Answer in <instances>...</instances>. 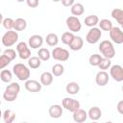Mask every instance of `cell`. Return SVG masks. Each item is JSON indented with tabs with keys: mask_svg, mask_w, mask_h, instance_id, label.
Instances as JSON below:
<instances>
[{
	"mask_svg": "<svg viewBox=\"0 0 123 123\" xmlns=\"http://www.w3.org/2000/svg\"><path fill=\"white\" fill-rule=\"evenodd\" d=\"M27 5L30 7V8H37L39 4V1L38 0H25Z\"/></svg>",
	"mask_w": 123,
	"mask_h": 123,
	"instance_id": "74e56055",
	"label": "cell"
},
{
	"mask_svg": "<svg viewBox=\"0 0 123 123\" xmlns=\"http://www.w3.org/2000/svg\"><path fill=\"white\" fill-rule=\"evenodd\" d=\"M27 27V22L25 19L23 18H16L14 20V24H13V29L14 31H23L25 30Z\"/></svg>",
	"mask_w": 123,
	"mask_h": 123,
	"instance_id": "d4e9b609",
	"label": "cell"
},
{
	"mask_svg": "<svg viewBox=\"0 0 123 123\" xmlns=\"http://www.w3.org/2000/svg\"><path fill=\"white\" fill-rule=\"evenodd\" d=\"M2 116L5 123H12L15 119V112L12 110H6Z\"/></svg>",
	"mask_w": 123,
	"mask_h": 123,
	"instance_id": "603a6c76",
	"label": "cell"
},
{
	"mask_svg": "<svg viewBox=\"0 0 123 123\" xmlns=\"http://www.w3.org/2000/svg\"><path fill=\"white\" fill-rule=\"evenodd\" d=\"M63 72H64V67L62 64L56 63L52 66V72L51 73L53 74V76H61L63 74Z\"/></svg>",
	"mask_w": 123,
	"mask_h": 123,
	"instance_id": "4dcf8cb0",
	"label": "cell"
},
{
	"mask_svg": "<svg viewBox=\"0 0 123 123\" xmlns=\"http://www.w3.org/2000/svg\"><path fill=\"white\" fill-rule=\"evenodd\" d=\"M12 71L20 81H27L30 77V69L23 63H15L12 67Z\"/></svg>",
	"mask_w": 123,
	"mask_h": 123,
	"instance_id": "3957f363",
	"label": "cell"
},
{
	"mask_svg": "<svg viewBox=\"0 0 123 123\" xmlns=\"http://www.w3.org/2000/svg\"><path fill=\"white\" fill-rule=\"evenodd\" d=\"M61 1H62V4L64 7H71L74 4L75 0H61Z\"/></svg>",
	"mask_w": 123,
	"mask_h": 123,
	"instance_id": "f35d334b",
	"label": "cell"
},
{
	"mask_svg": "<svg viewBox=\"0 0 123 123\" xmlns=\"http://www.w3.org/2000/svg\"><path fill=\"white\" fill-rule=\"evenodd\" d=\"M37 57L41 60V61H48L51 57V53L48 49L46 48H40L37 52Z\"/></svg>",
	"mask_w": 123,
	"mask_h": 123,
	"instance_id": "f1b7e54d",
	"label": "cell"
},
{
	"mask_svg": "<svg viewBox=\"0 0 123 123\" xmlns=\"http://www.w3.org/2000/svg\"><path fill=\"white\" fill-rule=\"evenodd\" d=\"M110 75L116 82H122L123 81V68H122V66L119 64H114V65L111 66Z\"/></svg>",
	"mask_w": 123,
	"mask_h": 123,
	"instance_id": "30bf717a",
	"label": "cell"
},
{
	"mask_svg": "<svg viewBox=\"0 0 123 123\" xmlns=\"http://www.w3.org/2000/svg\"><path fill=\"white\" fill-rule=\"evenodd\" d=\"M0 105H1V101H0Z\"/></svg>",
	"mask_w": 123,
	"mask_h": 123,
	"instance_id": "bcb514c9",
	"label": "cell"
},
{
	"mask_svg": "<svg viewBox=\"0 0 123 123\" xmlns=\"http://www.w3.org/2000/svg\"><path fill=\"white\" fill-rule=\"evenodd\" d=\"M70 11L74 16H78V15H82L85 12V8H84L83 4H81V3H74L71 6Z\"/></svg>",
	"mask_w": 123,
	"mask_h": 123,
	"instance_id": "ffe728a7",
	"label": "cell"
},
{
	"mask_svg": "<svg viewBox=\"0 0 123 123\" xmlns=\"http://www.w3.org/2000/svg\"><path fill=\"white\" fill-rule=\"evenodd\" d=\"M51 57L54 60L60 61V62H65L69 59V52L62 47H55L51 53Z\"/></svg>",
	"mask_w": 123,
	"mask_h": 123,
	"instance_id": "8992f818",
	"label": "cell"
},
{
	"mask_svg": "<svg viewBox=\"0 0 123 123\" xmlns=\"http://www.w3.org/2000/svg\"><path fill=\"white\" fill-rule=\"evenodd\" d=\"M83 45H84V40L81 37L79 36H74L72 40L70 41V43L68 44L69 48L73 51H78V50H81L83 48Z\"/></svg>",
	"mask_w": 123,
	"mask_h": 123,
	"instance_id": "9a60e30c",
	"label": "cell"
},
{
	"mask_svg": "<svg viewBox=\"0 0 123 123\" xmlns=\"http://www.w3.org/2000/svg\"><path fill=\"white\" fill-rule=\"evenodd\" d=\"M99 18L97 15L95 14H91V15H87L85 18V25L87 27H95L98 24Z\"/></svg>",
	"mask_w": 123,
	"mask_h": 123,
	"instance_id": "7402d4cb",
	"label": "cell"
},
{
	"mask_svg": "<svg viewBox=\"0 0 123 123\" xmlns=\"http://www.w3.org/2000/svg\"><path fill=\"white\" fill-rule=\"evenodd\" d=\"M16 51H17L18 56L21 60H28L31 57V51L29 49V46L24 41H21L17 44Z\"/></svg>",
	"mask_w": 123,
	"mask_h": 123,
	"instance_id": "ba28073f",
	"label": "cell"
},
{
	"mask_svg": "<svg viewBox=\"0 0 123 123\" xmlns=\"http://www.w3.org/2000/svg\"><path fill=\"white\" fill-rule=\"evenodd\" d=\"M117 111L120 114H123V101H119L117 104Z\"/></svg>",
	"mask_w": 123,
	"mask_h": 123,
	"instance_id": "ab89813d",
	"label": "cell"
},
{
	"mask_svg": "<svg viewBox=\"0 0 123 123\" xmlns=\"http://www.w3.org/2000/svg\"><path fill=\"white\" fill-rule=\"evenodd\" d=\"M2 24H3V27L7 30H12L13 29V24H14V20L11 17H7L5 19H3L2 21Z\"/></svg>",
	"mask_w": 123,
	"mask_h": 123,
	"instance_id": "e575fe53",
	"label": "cell"
},
{
	"mask_svg": "<svg viewBox=\"0 0 123 123\" xmlns=\"http://www.w3.org/2000/svg\"><path fill=\"white\" fill-rule=\"evenodd\" d=\"M73 37H74V35H73L72 32H65V33H63L62 36V43L68 45L70 43V41L72 40Z\"/></svg>",
	"mask_w": 123,
	"mask_h": 123,
	"instance_id": "836d02e7",
	"label": "cell"
},
{
	"mask_svg": "<svg viewBox=\"0 0 123 123\" xmlns=\"http://www.w3.org/2000/svg\"><path fill=\"white\" fill-rule=\"evenodd\" d=\"M40 64H41V60L38 57H30L28 59V65L33 69L38 68Z\"/></svg>",
	"mask_w": 123,
	"mask_h": 123,
	"instance_id": "83f0119b",
	"label": "cell"
},
{
	"mask_svg": "<svg viewBox=\"0 0 123 123\" xmlns=\"http://www.w3.org/2000/svg\"><path fill=\"white\" fill-rule=\"evenodd\" d=\"M17 39H18V34L16 33V31L8 30V32H6L2 37V43L4 46L10 47L12 46L17 41Z\"/></svg>",
	"mask_w": 123,
	"mask_h": 123,
	"instance_id": "277c9868",
	"label": "cell"
},
{
	"mask_svg": "<svg viewBox=\"0 0 123 123\" xmlns=\"http://www.w3.org/2000/svg\"><path fill=\"white\" fill-rule=\"evenodd\" d=\"M62 111H62V106H60V105H58V104L52 105V106L49 108V111H48L49 115H50L52 118H55V119L60 118V117L62 115Z\"/></svg>",
	"mask_w": 123,
	"mask_h": 123,
	"instance_id": "e0dca14e",
	"label": "cell"
},
{
	"mask_svg": "<svg viewBox=\"0 0 123 123\" xmlns=\"http://www.w3.org/2000/svg\"><path fill=\"white\" fill-rule=\"evenodd\" d=\"M11 60L7 57V56H5L4 54L3 55H1L0 56V69H3L4 67H6L7 65H9L10 63H11Z\"/></svg>",
	"mask_w": 123,
	"mask_h": 123,
	"instance_id": "d590c367",
	"label": "cell"
},
{
	"mask_svg": "<svg viewBox=\"0 0 123 123\" xmlns=\"http://www.w3.org/2000/svg\"><path fill=\"white\" fill-rule=\"evenodd\" d=\"M109 80H110V77L108 75V73L105 71V70H102V71H99L96 76H95V82L98 86H106L108 83H109Z\"/></svg>",
	"mask_w": 123,
	"mask_h": 123,
	"instance_id": "5bb4252c",
	"label": "cell"
},
{
	"mask_svg": "<svg viewBox=\"0 0 123 123\" xmlns=\"http://www.w3.org/2000/svg\"><path fill=\"white\" fill-rule=\"evenodd\" d=\"M62 105V108H64L65 110H67L71 112L75 111L76 110H78L80 108V102L73 98H69V97L63 98Z\"/></svg>",
	"mask_w": 123,
	"mask_h": 123,
	"instance_id": "9c48e42d",
	"label": "cell"
},
{
	"mask_svg": "<svg viewBox=\"0 0 123 123\" xmlns=\"http://www.w3.org/2000/svg\"><path fill=\"white\" fill-rule=\"evenodd\" d=\"M41 84L36 80H27L25 82V88L30 92H38L41 89Z\"/></svg>",
	"mask_w": 123,
	"mask_h": 123,
	"instance_id": "4fadbf2b",
	"label": "cell"
},
{
	"mask_svg": "<svg viewBox=\"0 0 123 123\" xmlns=\"http://www.w3.org/2000/svg\"><path fill=\"white\" fill-rule=\"evenodd\" d=\"M111 17L115 19L120 25H123V12L121 9H113L111 11Z\"/></svg>",
	"mask_w": 123,
	"mask_h": 123,
	"instance_id": "cb8c5ba5",
	"label": "cell"
},
{
	"mask_svg": "<svg viewBox=\"0 0 123 123\" xmlns=\"http://www.w3.org/2000/svg\"><path fill=\"white\" fill-rule=\"evenodd\" d=\"M43 43V37L40 35H33L29 37L28 46L32 49H38Z\"/></svg>",
	"mask_w": 123,
	"mask_h": 123,
	"instance_id": "7c38bea8",
	"label": "cell"
},
{
	"mask_svg": "<svg viewBox=\"0 0 123 123\" xmlns=\"http://www.w3.org/2000/svg\"><path fill=\"white\" fill-rule=\"evenodd\" d=\"M0 53H1V48H0Z\"/></svg>",
	"mask_w": 123,
	"mask_h": 123,
	"instance_id": "f6af8a7d",
	"label": "cell"
},
{
	"mask_svg": "<svg viewBox=\"0 0 123 123\" xmlns=\"http://www.w3.org/2000/svg\"><path fill=\"white\" fill-rule=\"evenodd\" d=\"M87 116L91 120L96 121V120L100 119V117L102 116V111H101L100 108H98V107H92V108L89 109V111L87 112Z\"/></svg>",
	"mask_w": 123,
	"mask_h": 123,
	"instance_id": "ac0fdd59",
	"label": "cell"
},
{
	"mask_svg": "<svg viewBox=\"0 0 123 123\" xmlns=\"http://www.w3.org/2000/svg\"><path fill=\"white\" fill-rule=\"evenodd\" d=\"M111 59H108V58H102L98 66L100 69L102 70H106L108 68L111 67Z\"/></svg>",
	"mask_w": 123,
	"mask_h": 123,
	"instance_id": "1f68e13d",
	"label": "cell"
},
{
	"mask_svg": "<svg viewBox=\"0 0 123 123\" xmlns=\"http://www.w3.org/2000/svg\"><path fill=\"white\" fill-rule=\"evenodd\" d=\"M109 32H110V37L114 43L121 44L123 42V34L119 27H112Z\"/></svg>",
	"mask_w": 123,
	"mask_h": 123,
	"instance_id": "8fae6325",
	"label": "cell"
},
{
	"mask_svg": "<svg viewBox=\"0 0 123 123\" xmlns=\"http://www.w3.org/2000/svg\"><path fill=\"white\" fill-rule=\"evenodd\" d=\"M87 118V113L85 110H82V109H78L76 110L75 111H73V120L75 122H78V123H82V122H85Z\"/></svg>",
	"mask_w": 123,
	"mask_h": 123,
	"instance_id": "2e32d148",
	"label": "cell"
},
{
	"mask_svg": "<svg viewBox=\"0 0 123 123\" xmlns=\"http://www.w3.org/2000/svg\"><path fill=\"white\" fill-rule=\"evenodd\" d=\"M12 72L8 69H3L0 73V79L2 82L4 83H10L12 81Z\"/></svg>",
	"mask_w": 123,
	"mask_h": 123,
	"instance_id": "f546056e",
	"label": "cell"
},
{
	"mask_svg": "<svg viewBox=\"0 0 123 123\" xmlns=\"http://www.w3.org/2000/svg\"><path fill=\"white\" fill-rule=\"evenodd\" d=\"M4 55L7 56L11 61H12V60H14V59L16 58V53H15V51H14L13 49H11V48L6 49V50L4 51Z\"/></svg>",
	"mask_w": 123,
	"mask_h": 123,
	"instance_id": "8d00e7d4",
	"label": "cell"
},
{
	"mask_svg": "<svg viewBox=\"0 0 123 123\" xmlns=\"http://www.w3.org/2000/svg\"><path fill=\"white\" fill-rule=\"evenodd\" d=\"M45 40H46V43L49 46H56L58 44V42H59V37H58V36L56 34L50 33V34H48L46 36Z\"/></svg>",
	"mask_w": 123,
	"mask_h": 123,
	"instance_id": "484cf974",
	"label": "cell"
},
{
	"mask_svg": "<svg viewBox=\"0 0 123 123\" xmlns=\"http://www.w3.org/2000/svg\"><path fill=\"white\" fill-rule=\"evenodd\" d=\"M17 2H19V3H21V2H23V1H25V0H16Z\"/></svg>",
	"mask_w": 123,
	"mask_h": 123,
	"instance_id": "7bdbcfd3",
	"label": "cell"
},
{
	"mask_svg": "<svg viewBox=\"0 0 123 123\" xmlns=\"http://www.w3.org/2000/svg\"><path fill=\"white\" fill-rule=\"evenodd\" d=\"M65 90L67 93L71 94V95H74V94H77L80 90V86L79 85L76 83V82H70L66 85L65 86Z\"/></svg>",
	"mask_w": 123,
	"mask_h": 123,
	"instance_id": "44dd1931",
	"label": "cell"
},
{
	"mask_svg": "<svg viewBox=\"0 0 123 123\" xmlns=\"http://www.w3.org/2000/svg\"><path fill=\"white\" fill-rule=\"evenodd\" d=\"M53 82V74L51 72L45 71L40 75V84L43 86H50Z\"/></svg>",
	"mask_w": 123,
	"mask_h": 123,
	"instance_id": "d6986e66",
	"label": "cell"
},
{
	"mask_svg": "<svg viewBox=\"0 0 123 123\" xmlns=\"http://www.w3.org/2000/svg\"><path fill=\"white\" fill-rule=\"evenodd\" d=\"M101 36H102V32L100 28L91 27V29L88 31V33L86 36V40L90 44H95L99 41Z\"/></svg>",
	"mask_w": 123,
	"mask_h": 123,
	"instance_id": "5b68a950",
	"label": "cell"
},
{
	"mask_svg": "<svg viewBox=\"0 0 123 123\" xmlns=\"http://www.w3.org/2000/svg\"><path fill=\"white\" fill-rule=\"evenodd\" d=\"M52 1H53V2H60L61 0H52Z\"/></svg>",
	"mask_w": 123,
	"mask_h": 123,
	"instance_id": "ee69618b",
	"label": "cell"
},
{
	"mask_svg": "<svg viewBox=\"0 0 123 123\" xmlns=\"http://www.w3.org/2000/svg\"><path fill=\"white\" fill-rule=\"evenodd\" d=\"M2 21H3V15H2V13L0 12V24L2 23Z\"/></svg>",
	"mask_w": 123,
	"mask_h": 123,
	"instance_id": "60d3db41",
	"label": "cell"
},
{
	"mask_svg": "<svg viewBox=\"0 0 123 123\" xmlns=\"http://www.w3.org/2000/svg\"><path fill=\"white\" fill-rule=\"evenodd\" d=\"M101 59H102V57H101L99 54H92V55L89 57V60H88L89 64L92 65V66H98V64H99V62H100V61H101Z\"/></svg>",
	"mask_w": 123,
	"mask_h": 123,
	"instance_id": "d6a6232c",
	"label": "cell"
},
{
	"mask_svg": "<svg viewBox=\"0 0 123 123\" xmlns=\"http://www.w3.org/2000/svg\"><path fill=\"white\" fill-rule=\"evenodd\" d=\"M20 91V86L17 83H11L7 86L4 93L3 98L7 102H12L17 98V95Z\"/></svg>",
	"mask_w": 123,
	"mask_h": 123,
	"instance_id": "6da1fadb",
	"label": "cell"
},
{
	"mask_svg": "<svg viewBox=\"0 0 123 123\" xmlns=\"http://www.w3.org/2000/svg\"><path fill=\"white\" fill-rule=\"evenodd\" d=\"M2 115H3V113H2V111H1V110H0V119H1V117H2Z\"/></svg>",
	"mask_w": 123,
	"mask_h": 123,
	"instance_id": "b9f144b4",
	"label": "cell"
},
{
	"mask_svg": "<svg viewBox=\"0 0 123 123\" xmlns=\"http://www.w3.org/2000/svg\"><path fill=\"white\" fill-rule=\"evenodd\" d=\"M98 24H99V27L101 30L103 31H110L111 28H112V23L111 20L107 19V18H104V19H101L100 21H98Z\"/></svg>",
	"mask_w": 123,
	"mask_h": 123,
	"instance_id": "4316f807",
	"label": "cell"
},
{
	"mask_svg": "<svg viewBox=\"0 0 123 123\" xmlns=\"http://www.w3.org/2000/svg\"><path fill=\"white\" fill-rule=\"evenodd\" d=\"M99 51L104 56V58L112 59L115 55V50L113 44L110 40H103L99 44Z\"/></svg>",
	"mask_w": 123,
	"mask_h": 123,
	"instance_id": "7a4b0ae2",
	"label": "cell"
},
{
	"mask_svg": "<svg viewBox=\"0 0 123 123\" xmlns=\"http://www.w3.org/2000/svg\"><path fill=\"white\" fill-rule=\"evenodd\" d=\"M66 26L67 28L72 32V33H76L79 32L82 29V23L80 21V19L77 16H69L66 18Z\"/></svg>",
	"mask_w": 123,
	"mask_h": 123,
	"instance_id": "52a82bcc",
	"label": "cell"
}]
</instances>
